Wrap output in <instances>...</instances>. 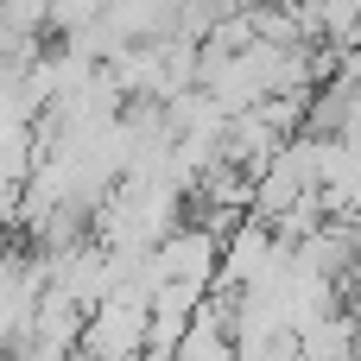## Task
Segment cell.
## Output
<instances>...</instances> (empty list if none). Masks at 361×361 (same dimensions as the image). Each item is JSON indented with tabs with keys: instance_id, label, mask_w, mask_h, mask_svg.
I'll return each instance as SVG.
<instances>
[{
	"instance_id": "obj_1",
	"label": "cell",
	"mask_w": 361,
	"mask_h": 361,
	"mask_svg": "<svg viewBox=\"0 0 361 361\" xmlns=\"http://www.w3.org/2000/svg\"><path fill=\"white\" fill-rule=\"evenodd\" d=\"M146 298H127V292H108V298H95L89 305V317H82V336H76V349L89 361H127V355H146Z\"/></svg>"
},
{
	"instance_id": "obj_2",
	"label": "cell",
	"mask_w": 361,
	"mask_h": 361,
	"mask_svg": "<svg viewBox=\"0 0 361 361\" xmlns=\"http://www.w3.org/2000/svg\"><path fill=\"white\" fill-rule=\"evenodd\" d=\"M298 361H355V317L330 311L298 330Z\"/></svg>"
},
{
	"instance_id": "obj_3",
	"label": "cell",
	"mask_w": 361,
	"mask_h": 361,
	"mask_svg": "<svg viewBox=\"0 0 361 361\" xmlns=\"http://www.w3.org/2000/svg\"><path fill=\"white\" fill-rule=\"evenodd\" d=\"M44 19H51V0H0V32H19V38H32Z\"/></svg>"
}]
</instances>
